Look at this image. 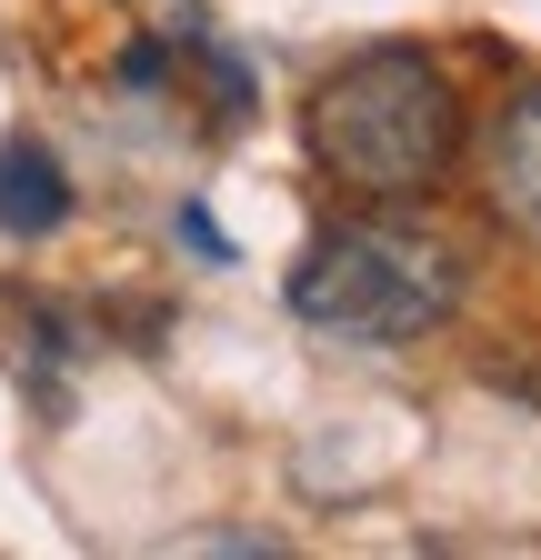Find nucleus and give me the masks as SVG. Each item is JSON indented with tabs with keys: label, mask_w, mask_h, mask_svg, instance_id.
Masks as SVG:
<instances>
[{
	"label": "nucleus",
	"mask_w": 541,
	"mask_h": 560,
	"mask_svg": "<svg viewBox=\"0 0 541 560\" xmlns=\"http://www.w3.org/2000/svg\"><path fill=\"white\" fill-rule=\"evenodd\" d=\"M301 151L331 190L352 200H422L441 190V171L461 161V91L451 70L412 40H381V50H352L342 70L311 81V110H301Z\"/></svg>",
	"instance_id": "1"
},
{
	"label": "nucleus",
	"mask_w": 541,
	"mask_h": 560,
	"mask_svg": "<svg viewBox=\"0 0 541 560\" xmlns=\"http://www.w3.org/2000/svg\"><path fill=\"white\" fill-rule=\"evenodd\" d=\"M461 250L422 221H331L301 241L281 301L291 320L331 330V340H361V350H401V340H431L461 311Z\"/></svg>",
	"instance_id": "2"
},
{
	"label": "nucleus",
	"mask_w": 541,
	"mask_h": 560,
	"mask_svg": "<svg viewBox=\"0 0 541 560\" xmlns=\"http://www.w3.org/2000/svg\"><path fill=\"white\" fill-rule=\"evenodd\" d=\"M482 210L541 250V91H511L482 130Z\"/></svg>",
	"instance_id": "3"
},
{
	"label": "nucleus",
	"mask_w": 541,
	"mask_h": 560,
	"mask_svg": "<svg viewBox=\"0 0 541 560\" xmlns=\"http://www.w3.org/2000/svg\"><path fill=\"white\" fill-rule=\"evenodd\" d=\"M60 221H71V171H60L41 140H0V231L50 241Z\"/></svg>",
	"instance_id": "4"
}]
</instances>
